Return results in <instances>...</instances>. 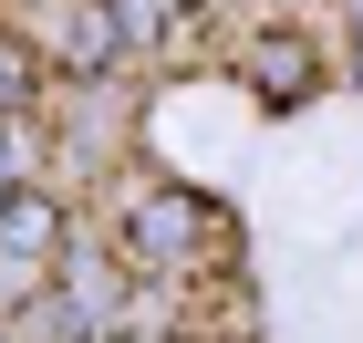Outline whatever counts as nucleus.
Here are the masks:
<instances>
[{
    "instance_id": "f257e3e1",
    "label": "nucleus",
    "mask_w": 363,
    "mask_h": 343,
    "mask_svg": "<svg viewBox=\"0 0 363 343\" xmlns=\"http://www.w3.org/2000/svg\"><path fill=\"white\" fill-rule=\"evenodd\" d=\"M250 84L270 94V104H301V94H311V42H301V31H270V42L250 53Z\"/></svg>"
},
{
    "instance_id": "f03ea898",
    "label": "nucleus",
    "mask_w": 363,
    "mask_h": 343,
    "mask_svg": "<svg viewBox=\"0 0 363 343\" xmlns=\"http://www.w3.org/2000/svg\"><path fill=\"white\" fill-rule=\"evenodd\" d=\"M135 229H145V239H156V250H177V239H187V229H197V208H187V198H156V208H145Z\"/></svg>"
},
{
    "instance_id": "7ed1b4c3",
    "label": "nucleus",
    "mask_w": 363,
    "mask_h": 343,
    "mask_svg": "<svg viewBox=\"0 0 363 343\" xmlns=\"http://www.w3.org/2000/svg\"><path fill=\"white\" fill-rule=\"evenodd\" d=\"M0 239H21V250H31V239H52V208H11V219H0Z\"/></svg>"
},
{
    "instance_id": "20e7f679",
    "label": "nucleus",
    "mask_w": 363,
    "mask_h": 343,
    "mask_svg": "<svg viewBox=\"0 0 363 343\" xmlns=\"http://www.w3.org/2000/svg\"><path fill=\"white\" fill-rule=\"evenodd\" d=\"M21 84H31V62L11 53V42H0V104H21Z\"/></svg>"
}]
</instances>
